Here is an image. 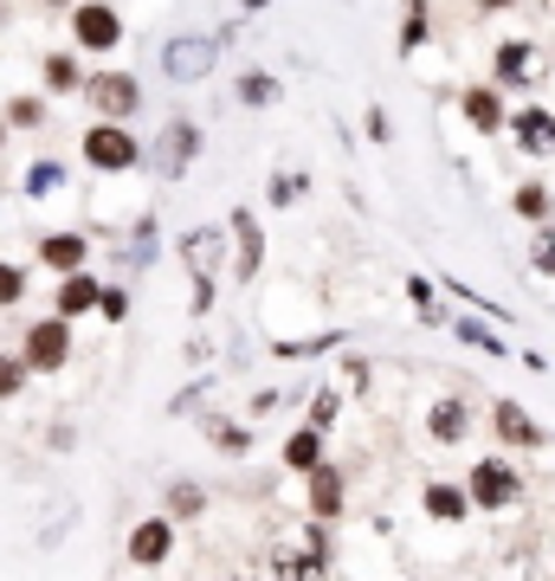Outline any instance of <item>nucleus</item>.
Here are the masks:
<instances>
[{"instance_id": "obj_1", "label": "nucleus", "mask_w": 555, "mask_h": 581, "mask_svg": "<svg viewBox=\"0 0 555 581\" xmlns=\"http://www.w3.org/2000/svg\"><path fill=\"white\" fill-rule=\"evenodd\" d=\"M465 491H472V510H485V517H504V510L523 505L530 478L517 472V459H510V452H485V459L465 472Z\"/></svg>"}, {"instance_id": "obj_2", "label": "nucleus", "mask_w": 555, "mask_h": 581, "mask_svg": "<svg viewBox=\"0 0 555 581\" xmlns=\"http://www.w3.org/2000/svg\"><path fill=\"white\" fill-rule=\"evenodd\" d=\"M71 323L59 310H46V317H33L26 330H20V363L33 368V375H66L71 368Z\"/></svg>"}, {"instance_id": "obj_3", "label": "nucleus", "mask_w": 555, "mask_h": 581, "mask_svg": "<svg viewBox=\"0 0 555 581\" xmlns=\"http://www.w3.org/2000/svg\"><path fill=\"white\" fill-rule=\"evenodd\" d=\"M78 155H84V168H97V175H130L142 162V143L130 123H91L84 137H78Z\"/></svg>"}, {"instance_id": "obj_4", "label": "nucleus", "mask_w": 555, "mask_h": 581, "mask_svg": "<svg viewBox=\"0 0 555 581\" xmlns=\"http://www.w3.org/2000/svg\"><path fill=\"white\" fill-rule=\"evenodd\" d=\"M84 104L97 110V123H130V117L142 110V78L104 66V72L84 78Z\"/></svg>"}, {"instance_id": "obj_5", "label": "nucleus", "mask_w": 555, "mask_h": 581, "mask_svg": "<svg viewBox=\"0 0 555 581\" xmlns=\"http://www.w3.org/2000/svg\"><path fill=\"white\" fill-rule=\"evenodd\" d=\"M201 123H188V117H168L155 137H149V168L162 175V181H181L188 168H194V155H201Z\"/></svg>"}, {"instance_id": "obj_6", "label": "nucleus", "mask_w": 555, "mask_h": 581, "mask_svg": "<svg viewBox=\"0 0 555 581\" xmlns=\"http://www.w3.org/2000/svg\"><path fill=\"white\" fill-rule=\"evenodd\" d=\"M485 427L504 452H543V446H550V434L536 427V414H530L523 401H510V394H497L485 407Z\"/></svg>"}, {"instance_id": "obj_7", "label": "nucleus", "mask_w": 555, "mask_h": 581, "mask_svg": "<svg viewBox=\"0 0 555 581\" xmlns=\"http://www.w3.org/2000/svg\"><path fill=\"white\" fill-rule=\"evenodd\" d=\"M71 39H78V52H117L123 46V13L110 0H78L71 7Z\"/></svg>"}, {"instance_id": "obj_8", "label": "nucleus", "mask_w": 555, "mask_h": 581, "mask_svg": "<svg viewBox=\"0 0 555 581\" xmlns=\"http://www.w3.org/2000/svg\"><path fill=\"white\" fill-rule=\"evenodd\" d=\"M175 536H181V523H175L168 510H155V517L130 523V536H123V556H130V569H162V562L175 556Z\"/></svg>"}, {"instance_id": "obj_9", "label": "nucleus", "mask_w": 555, "mask_h": 581, "mask_svg": "<svg viewBox=\"0 0 555 581\" xmlns=\"http://www.w3.org/2000/svg\"><path fill=\"white\" fill-rule=\"evenodd\" d=\"M304 510H310V523H336L349 510V478H343V465H317L310 478H304Z\"/></svg>"}, {"instance_id": "obj_10", "label": "nucleus", "mask_w": 555, "mask_h": 581, "mask_svg": "<svg viewBox=\"0 0 555 581\" xmlns=\"http://www.w3.org/2000/svg\"><path fill=\"white\" fill-rule=\"evenodd\" d=\"M33 259H39V265H46L52 278H71V272H91V239H84V233H71V226H59V233H39Z\"/></svg>"}, {"instance_id": "obj_11", "label": "nucleus", "mask_w": 555, "mask_h": 581, "mask_svg": "<svg viewBox=\"0 0 555 581\" xmlns=\"http://www.w3.org/2000/svg\"><path fill=\"white\" fill-rule=\"evenodd\" d=\"M420 510H426V523L459 530V523L472 517V491H465V478H426V485H420Z\"/></svg>"}, {"instance_id": "obj_12", "label": "nucleus", "mask_w": 555, "mask_h": 581, "mask_svg": "<svg viewBox=\"0 0 555 581\" xmlns=\"http://www.w3.org/2000/svg\"><path fill=\"white\" fill-rule=\"evenodd\" d=\"M213 59H220V46L213 39H194V33H181V39L162 46V72L175 78V84H201L213 72Z\"/></svg>"}, {"instance_id": "obj_13", "label": "nucleus", "mask_w": 555, "mask_h": 581, "mask_svg": "<svg viewBox=\"0 0 555 581\" xmlns=\"http://www.w3.org/2000/svg\"><path fill=\"white\" fill-rule=\"evenodd\" d=\"M459 117H465L479 137H497V130H510V104H504V91H497L491 78H485V84H465V91H459Z\"/></svg>"}, {"instance_id": "obj_14", "label": "nucleus", "mask_w": 555, "mask_h": 581, "mask_svg": "<svg viewBox=\"0 0 555 581\" xmlns=\"http://www.w3.org/2000/svg\"><path fill=\"white\" fill-rule=\"evenodd\" d=\"M472 407H465V394H439L433 407H426V439L433 446H465L472 439Z\"/></svg>"}, {"instance_id": "obj_15", "label": "nucleus", "mask_w": 555, "mask_h": 581, "mask_svg": "<svg viewBox=\"0 0 555 581\" xmlns=\"http://www.w3.org/2000/svg\"><path fill=\"white\" fill-rule=\"evenodd\" d=\"M510 143L523 155H555V110L550 104H523L510 110Z\"/></svg>"}, {"instance_id": "obj_16", "label": "nucleus", "mask_w": 555, "mask_h": 581, "mask_svg": "<svg viewBox=\"0 0 555 581\" xmlns=\"http://www.w3.org/2000/svg\"><path fill=\"white\" fill-rule=\"evenodd\" d=\"M536 66H543V59H536V39H504V46L491 52V84H497V91H517V84L536 78Z\"/></svg>"}, {"instance_id": "obj_17", "label": "nucleus", "mask_w": 555, "mask_h": 581, "mask_svg": "<svg viewBox=\"0 0 555 581\" xmlns=\"http://www.w3.org/2000/svg\"><path fill=\"white\" fill-rule=\"evenodd\" d=\"M97 297H104V278H97V272H71V278H59V290H52V310H59L66 323H78V317L97 310Z\"/></svg>"}, {"instance_id": "obj_18", "label": "nucleus", "mask_w": 555, "mask_h": 581, "mask_svg": "<svg viewBox=\"0 0 555 581\" xmlns=\"http://www.w3.org/2000/svg\"><path fill=\"white\" fill-rule=\"evenodd\" d=\"M233 246H239L233 278H246V285H252V278H259V265H265V233H259V220L246 214V208L233 214Z\"/></svg>"}, {"instance_id": "obj_19", "label": "nucleus", "mask_w": 555, "mask_h": 581, "mask_svg": "<svg viewBox=\"0 0 555 581\" xmlns=\"http://www.w3.org/2000/svg\"><path fill=\"white\" fill-rule=\"evenodd\" d=\"M323 459H330V434H317V427H291V439H284V472L310 478Z\"/></svg>"}, {"instance_id": "obj_20", "label": "nucleus", "mask_w": 555, "mask_h": 581, "mask_svg": "<svg viewBox=\"0 0 555 581\" xmlns=\"http://www.w3.org/2000/svg\"><path fill=\"white\" fill-rule=\"evenodd\" d=\"M510 214L530 220V226H550L555 220V194L543 188V181H517V188H510Z\"/></svg>"}, {"instance_id": "obj_21", "label": "nucleus", "mask_w": 555, "mask_h": 581, "mask_svg": "<svg viewBox=\"0 0 555 581\" xmlns=\"http://www.w3.org/2000/svg\"><path fill=\"white\" fill-rule=\"evenodd\" d=\"M84 66H78V52H46V97H71V91H84Z\"/></svg>"}, {"instance_id": "obj_22", "label": "nucleus", "mask_w": 555, "mask_h": 581, "mask_svg": "<svg viewBox=\"0 0 555 581\" xmlns=\"http://www.w3.org/2000/svg\"><path fill=\"white\" fill-rule=\"evenodd\" d=\"M201 510H208V485L168 478V517H175V523H188V517H201Z\"/></svg>"}, {"instance_id": "obj_23", "label": "nucleus", "mask_w": 555, "mask_h": 581, "mask_svg": "<svg viewBox=\"0 0 555 581\" xmlns=\"http://www.w3.org/2000/svg\"><path fill=\"white\" fill-rule=\"evenodd\" d=\"M278 97H284V84L272 72H246L239 78V104H252V110H272Z\"/></svg>"}, {"instance_id": "obj_24", "label": "nucleus", "mask_w": 555, "mask_h": 581, "mask_svg": "<svg viewBox=\"0 0 555 581\" xmlns=\"http://www.w3.org/2000/svg\"><path fill=\"white\" fill-rule=\"evenodd\" d=\"M452 330H459V343H472V349H485V356H510V343H504L497 330H485L479 317H452Z\"/></svg>"}, {"instance_id": "obj_25", "label": "nucleus", "mask_w": 555, "mask_h": 581, "mask_svg": "<svg viewBox=\"0 0 555 581\" xmlns=\"http://www.w3.org/2000/svg\"><path fill=\"white\" fill-rule=\"evenodd\" d=\"M26 290H33V272H26V265H13V259H0V310H20V304H26Z\"/></svg>"}, {"instance_id": "obj_26", "label": "nucleus", "mask_w": 555, "mask_h": 581, "mask_svg": "<svg viewBox=\"0 0 555 581\" xmlns=\"http://www.w3.org/2000/svg\"><path fill=\"white\" fill-rule=\"evenodd\" d=\"M66 188V162H52V155H39L33 168H26V194L39 201V194H59Z\"/></svg>"}, {"instance_id": "obj_27", "label": "nucleus", "mask_w": 555, "mask_h": 581, "mask_svg": "<svg viewBox=\"0 0 555 581\" xmlns=\"http://www.w3.org/2000/svg\"><path fill=\"white\" fill-rule=\"evenodd\" d=\"M33 381V368L20 363V349H0V401H20Z\"/></svg>"}, {"instance_id": "obj_28", "label": "nucleus", "mask_w": 555, "mask_h": 581, "mask_svg": "<svg viewBox=\"0 0 555 581\" xmlns=\"http://www.w3.org/2000/svg\"><path fill=\"white\" fill-rule=\"evenodd\" d=\"M0 117H7V130H39V123H46V97H33V91H26V97H13Z\"/></svg>"}, {"instance_id": "obj_29", "label": "nucleus", "mask_w": 555, "mask_h": 581, "mask_svg": "<svg viewBox=\"0 0 555 581\" xmlns=\"http://www.w3.org/2000/svg\"><path fill=\"white\" fill-rule=\"evenodd\" d=\"M426 33H433L426 0H408V20H401V52H420V46H426Z\"/></svg>"}, {"instance_id": "obj_30", "label": "nucleus", "mask_w": 555, "mask_h": 581, "mask_svg": "<svg viewBox=\"0 0 555 581\" xmlns=\"http://www.w3.org/2000/svg\"><path fill=\"white\" fill-rule=\"evenodd\" d=\"M336 414H343V394H336V388H323V394L310 401V414H304V427H317V434H330V427H336Z\"/></svg>"}, {"instance_id": "obj_31", "label": "nucleus", "mask_w": 555, "mask_h": 581, "mask_svg": "<svg viewBox=\"0 0 555 581\" xmlns=\"http://www.w3.org/2000/svg\"><path fill=\"white\" fill-rule=\"evenodd\" d=\"M208 439L220 452H252V427H233V420H208Z\"/></svg>"}, {"instance_id": "obj_32", "label": "nucleus", "mask_w": 555, "mask_h": 581, "mask_svg": "<svg viewBox=\"0 0 555 581\" xmlns=\"http://www.w3.org/2000/svg\"><path fill=\"white\" fill-rule=\"evenodd\" d=\"M97 317H104V323H123V317H130V290H123V285H104V297H97Z\"/></svg>"}, {"instance_id": "obj_33", "label": "nucleus", "mask_w": 555, "mask_h": 581, "mask_svg": "<svg viewBox=\"0 0 555 581\" xmlns=\"http://www.w3.org/2000/svg\"><path fill=\"white\" fill-rule=\"evenodd\" d=\"M408 297L420 304V317H426V323H446V310H439V297H433V285H426V278H408Z\"/></svg>"}, {"instance_id": "obj_34", "label": "nucleus", "mask_w": 555, "mask_h": 581, "mask_svg": "<svg viewBox=\"0 0 555 581\" xmlns=\"http://www.w3.org/2000/svg\"><path fill=\"white\" fill-rule=\"evenodd\" d=\"M530 259H536V272H543V278H555V220H550V226H536V252H530Z\"/></svg>"}, {"instance_id": "obj_35", "label": "nucleus", "mask_w": 555, "mask_h": 581, "mask_svg": "<svg viewBox=\"0 0 555 581\" xmlns=\"http://www.w3.org/2000/svg\"><path fill=\"white\" fill-rule=\"evenodd\" d=\"M362 130H368V143H394V123H388V110H368V123H362Z\"/></svg>"}, {"instance_id": "obj_36", "label": "nucleus", "mask_w": 555, "mask_h": 581, "mask_svg": "<svg viewBox=\"0 0 555 581\" xmlns=\"http://www.w3.org/2000/svg\"><path fill=\"white\" fill-rule=\"evenodd\" d=\"M291 194H297V175H278V181H272V201H278V208H284Z\"/></svg>"}, {"instance_id": "obj_37", "label": "nucleus", "mask_w": 555, "mask_h": 581, "mask_svg": "<svg viewBox=\"0 0 555 581\" xmlns=\"http://www.w3.org/2000/svg\"><path fill=\"white\" fill-rule=\"evenodd\" d=\"M472 7H479V13H510L517 0H472Z\"/></svg>"}, {"instance_id": "obj_38", "label": "nucleus", "mask_w": 555, "mask_h": 581, "mask_svg": "<svg viewBox=\"0 0 555 581\" xmlns=\"http://www.w3.org/2000/svg\"><path fill=\"white\" fill-rule=\"evenodd\" d=\"M239 7H246V13H259V7H272V0H239Z\"/></svg>"}, {"instance_id": "obj_39", "label": "nucleus", "mask_w": 555, "mask_h": 581, "mask_svg": "<svg viewBox=\"0 0 555 581\" xmlns=\"http://www.w3.org/2000/svg\"><path fill=\"white\" fill-rule=\"evenodd\" d=\"M0 149H7V117H0Z\"/></svg>"}, {"instance_id": "obj_40", "label": "nucleus", "mask_w": 555, "mask_h": 581, "mask_svg": "<svg viewBox=\"0 0 555 581\" xmlns=\"http://www.w3.org/2000/svg\"><path fill=\"white\" fill-rule=\"evenodd\" d=\"M550 581H555V562H550Z\"/></svg>"}]
</instances>
